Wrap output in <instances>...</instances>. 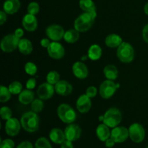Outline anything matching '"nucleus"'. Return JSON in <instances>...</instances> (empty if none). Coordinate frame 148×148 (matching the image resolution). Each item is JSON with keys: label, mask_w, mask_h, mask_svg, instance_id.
Returning <instances> with one entry per match:
<instances>
[{"label": "nucleus", "mask_w": 148, "mask_h": 148, "mask_svg": "<svg viewBox=\"0 0 148 148\" xmlns=\"http://www.w3.org/2000/svg\"><path fill=\"white\" fill-rule=\"evenodd\" d=\"M97 17L96 10L79 15L74 21V28L79 33H84L91 28Z\"/></svg>", "instance_id": "nucleus-1"}, {"label": "nucleus", "mask_w": 148, "mask_h": 148, "mask_svg": "<svg viewBox=\"0 0 148 148\" xmlns=\"http://www.w3.org/2000/svg\"><path fill=\"white\" fill-rule=\"evenodd\" d=\"M22 128L25 131L29 133H34L39 129L40 126V118L38 113L33 111H28L23 113L20 118Z\"/></svg>", "instance_id": "nucleus-2"}, {"label": "nucleus", "mask_w": 148, "mask_h": 148, "mask_svg": "<svg viewBox=\"0 0 148 148\" xmlns=\"http://www.w3.org/2000/svg\"><path fill=\"white\" fill-rule=\"evenodd\" d=\"M57 115L63 123L66 124L73 123L77 118L75 109L66 103H62L58 106Z\"/></svg>", "instance_id": "nucleus-3"}, {"label": "nucleus", "mask_w": 148, "mask_h": 148, "mask_svg": "<svg viewBox=\"0 0 148 148\" xmlns=\"http://www.w3.org/2000/svg\"><path fill=\"white\" fill-rule=\"evenodd\" d=\"M134 49L132 45L128 42L123 41L117 48L116 55L123 63H130L134 59Z\"/></svg>", "instance_id": "nucleus-4"}, {"label": "nucleus", "mask_w": 148, "mask_h": 148, "mask_svg": "<svg viewBox=\"0 0 148 148\" xmlns=\"http://www.w3.org/2000/svg\"><path fill=\"white\" fill-rule=\"evenodd\" d=\"M103 115L104 119L103 123L111 129L119 126L122 120V113L121 110L116 107H111L108 109Z\"/></svg>", "instance_id": "nucleus-5"}, {"label": "nucleus", "mask_w": 148, "mask_h": 148, "mask_svg": "<svg viewBox=\"0 0 148 148\" xmlns=\"http://www.w3.org/2000/svg\"><path fill=\"white\" fill-rule=\"evenodd\" d=\"M21 39L17 38L14 33H10L1 39L0 46L1 50L6 53H11L14 52L17 48H18V44Z\"/></svg>", "instance_id": "nucleus-6"}, {"label": "nucleus", "mask_w": 148, "mask_h": 148, "mask_svg": "<svg viewBox=\"0 0 148 148\" xmlns=\"http://www.w3.org/2000/svg\"><path fill=\"white\" fill-rule=\"evenodd\" d=\"M130 138L134 143H140L143 142L145 137V130L142 124L139 123H134L129 127Z\"/></svg>", "instance_id": "nucleus-7"}, {"label": "nucleus", "mask_w": 148, "mask_h": 148, "mask_svg": "<svg viewBox=\"0 0 148 148\" xmlns=\"http://www.w3.org/2000/svg\"><path fill=\"white\" fill-rule=\"evenodd\" d=\"M117 89V84H116L114 81L106 80L100 85L99 94L103 99L108 100L115 94Z\"/></svg>", "instance_id": "nucleus-8"}, {"label": "nucleus", "mask_w": 148, "mask_h": 148, "mask_svg": "<svg viewBox=\"0 0 148 148\" xmlns=\"http://www.w3.org/2000/svg\"><path fill=\"white\" fill-rule=\"evenodd\" d=\"M65 30L62 26L51 24L46 29V35L52 41H59L64 39Z\"/></svg>", "instance_id": "nucleus-9"}, {"label": "nucleus", "mask_w": 148, "mask_h": 148, "mask_svg": "<svg viewBox=\"0 0 148 148\" xmlns=\"http://www.w3.org/2000/svg\"><path fill=\"white\" fill-rule=\"evenodd\" d=\"M47 52L49 56L52 59H60L64 57L65 49L59 41H51L47 48Z\"/></svg>", "instance_id": "nucleus-10"}, {"label": "nucleus", "mask_w": 148, "mask_h": 148, "mask_svg": "<svg viewBox=\"0 0 148 148\" xmlns=\"http://www.w3.org/2000/svg\"><path fill=\"white\" fill-rule=\"evenodd\" d=\"M64 131L66 139L72 142L78 140L82 134V129L79 125L75 123L68 124Z\"/></svg>", "instance_id": "nucleus-11"}, {"label": "nucleus", "mask_w": 148, "mask_h": 148, "mask_svg": "<svg viewBox=\"0 0 148 148\" xmlns=\"http://www.w3.org/2000/svg\"><path fill=\"white\" fill-rule=\"evenodd\" d=\"M55 93L54 86L48 82L40 84L37 89V95L42 100H48L52 98Z\"/></svg>", "instance_id": "nucleus-12"}, {"label": "nucleus", "mask_w": 148, "mask_h": 148, "mask_svg": "<svg viewBox=\"0 0 148 148\" xmlns=\"http://www.w3.org/2000/svg\"><path fill=\"white\" fill-rule=\"evenodd\" d=\"M130 137L129 129L125 126H116L111 130V138L116 143H122Z\"/></svg>", "instance_id": "nucleus-13"}, {"label": "nucleus", "mask_w": 148, "mask_h": 148, "mask_svg": "<svg viewBox=\"0 0 148 148\" xmlns=\"http://www.w3.org/2000/svg\"><path fill=\"white\" fill-rule=\"evenodd\" d=\"M21 123L20 120L16 118H11L9 120H6L4 125V130L6 133L10 136H15L20 133L21 129Z\"/></svg>", "instance_id": "nucleus-14"}, {"label": "nucleus", "mask_w": 148, "mask_h": 148, "mask_svg": "<svg viewBox=\"0 0 148 148\" xmlns=\"http://www.w3.org/2000/svg\"><path fill=\"white\" fill-rule=\"evenodd\" d=\"M72 73L76 78L84 80L88 76L89 71L85 62L82 61H77L72 65Z\"/></svg>", "instance_id": "nucleus-15"}, {"label": "nucleus", "mask_w": 148, "mask_h": 148, "mask_svg": "<svg viewBox=\"0 0 148 148\" xmlns=\"http://www.w3.org/2000/svg\"><path fill=\"white\" fill-rule=\"evenodd\" d=\"M76 107L80 113H86L92 107V101L87 94H83L79 96L76 102Z\"/></svg>", "instance_id": "nucleus-16"}, {"label": "nucleus", "mask_w": 148, "mask_h": 148, "mask_svg": "<svg viewBox=\"0 0 148 148\" xmlns=\"http://www.w3.org/2000/svg\"><path fill=\"white\" fill-rule=\"evenodd\" d=\"M22 26L23 28L28 32H33L38 28V20L36 15L27 13L22 20Z\"/></svg>", "instance_id": "nucleus-17"}, {"label": "nucleus", "mask_w": 148, "mask_h": 148, "mask_svg": "<svg viewBox=\"0 0 148 148\" xmlns=\"http://www.w3.org/2000/svg\"><path fill=\"white\" fill-rule=\"evenodd\" d=\"M55 92L60 96H68L72 94L73 87L72 84L66 80H60L54 85Z\"/></svg>", "instance_id": "nucleus-18"}, {"label": "nucleus", "mask_w": 148, "mask_h": 148, "mask_svg": "<svg viewBox=\"0 0 148 148\" xmlns=\"http://www.w3.org/2000/svg\"><path fill=\"white\" fill-rule=\"evenodd\" d=\"M20 8V0H6L3 4V10L7 15H14Z\"/></svg>", "instance_id": "nucleus-19"}, {"label": "nucleus", "mask_w": 148, "mask_h": 148, "mask_svg": "<svg viewBox=\"0 0 148 148\" xmlns=\"http://www.w3.org/2000/svg\"><path fill=\"white\" fill-rule=\"evenodd\" d=\"M49 138L52 142L56 145H61L64 140H66L64 131L59 128H53L49 132Z\"/></svg>", "instance_id": "nucleus-20"}, {"label": "nucleus", "mask_w": 148, "mask_h": 148, "mask_svg": "<svg viewBox=\"0 0 148 148\" xmlns=\"http://www.w3.org/2000/svg\"><path fill=\"white\" fill-rule=\"evenodd\" d=\"M96 136L98 139L101 142H106L108 139L111 137V131H110V128L103 123L98 125L96 128Z\"/></svg>", "instance_id": "nucleus-21"}, {"label": "nucleus", "mask_w": 148, "mask_h": 148, "mask_svg": "<svg viewBox=\"0 0 148 148\" xmlns=\"http://www.w3.org/2000/svg\"><path fill=\"white\" fill-rule=\"evenodd\" d=\"M123 39L116 33H111L106 37L105 44L109 48H118L122 44Z\"/></svg>", "instance_id": "nucleus-22"}, {"label": "nucleus", "mask_w": 148, "mask_h": 148, "mask_svg": "<svg viewBox=\"0 0 148 148\" xmlns=\"http://www.w3.org/2000/svg\"><path fill=\"white\" fill-rule=\"evenodd\" d=\"M19 102L21 104L27 105V104H31L33 100H35V93L33 90L30 89H23L22 92L19 94L18 97Z\"/></svg>", "instance_id": "nucleus-23"}, {"label": "nucleus", "mask_w": 148, "mask_h": 148, "mask_svg": "<svg viewBox=\"0 0 148 148\" xmlns=\"http://www.w3.org/2000/svg\"><path fill=\"white\" fill-rule=\"evenodd\" d=\"M102 54V48L98 44H92L89 47L87 55H88V58L90 60L97 61L101 59Z\"/></svg>", "instance_id": "nucleus-24"}, {"label": "nucleus", "mask_w": 148, "mask_h": 148, "mask_svg": "<svg viewBox=\"0 0 148 148\" xmlns=\"http://www.w3.org/2000/svg\"><path fill=\"white\" fill-rule=\"evenodd\" d=\"M19 52L23 55H28L32 53L33 50V44L29 39H21L18 44Z\"/></svg>", "instance_id": "nucleus-25"}, {"label": "nucleus", "mask_w": 148, "mask_h": 148, "mask_svg": "<svg viewBox=\"0 0 148 148\" xmlns=\"http://www.w3.org/2000/svg\"><path fill=\"white\" fill-rule=\"evenodd\" d=\"M103 74L107 80L114 81L118 78L119 71L114 65H107L103 68Z\"/></svg>", "instance_id": "nucleus-26"}, {"label": "nucleus", "mask_w": 148, "mask_h": 148, "mask_svg": "<svg viewBox=\"0 0 148 148\" xmlns=\"http://www.w3.org/2000/svg\"><path fill=\"white\" fill-rule=\"evenodd\" d=\"M79 39V32L76 29L72 28L66 30L64 36V40L68 44H74Z\"/></svg>", "instance_id": "nucleus-27"}, {"label": "nucleus", "mask_w": 148, "mask_h": 148, "mask_svg": "<svg viewBox=\"0 0 148 148\" xmlns=\"http://www.w3.org/2000/svg\"><path fill=\"white\" fill-rule=\"evenodd\" d=\"M79 6L81 10L85 12L96 10V7L92 0H79Z\"/></svg>", "instance_id": "nucleus-28"}, {"label": "nucleus", "mask_w": 148, "mask_h": 148, "mask_svg": "<svg viewBox=\"0 0 148 148\" xmlns=\"http://www.w3.org/2000/svg\"><path fill=\"white\" fill-rule=\"evenodd\" d=\"M8 88L9 89H10L11 94H14V95H17V94L19 95L23 90V84L18 81H12V82L9 85Z\"/></svg>", "instance_id": "nucleus-29"}, {"label": "nucleus", "mask_w": 148, "mask_h": 148, "mask_svg": "<svg viewBox=\"0 0 148 148\" xmlns=\"http://www.w3.org/2000/svg\"><path fill=\"white\" fill-rule=\"evenodd\" d=\"M60 81V75L56 71H51L46 75V82L52 85H56Z\"/></svg>", "instance_id": "nucleus-30"}, {"label": "nucleus", "mask_w": 148, "mask_h": 148, "mask_svg": "<svg viewBox=\"0 0 148 148\" xmlns=\"http://www.w3.org/2000/svg\"><path fill=\"white\" fill-rule=\"evenodd\" d=\"M12 94L8 87L1 85L0 87V102L2 103L7 102L11 98Z\"/></svg>", "instance_id": "nucleus-31"}, {"label": "nucleus", "mask_w": 148, "mask_h": 148, "mask_svg": "<svg viewBox=\"0 0 148 148\" xmlns=\"http://www.w3.org/2000/svg\"><path fill=\"white\" fill-rule=\"evenodd\" d=\"M35 148H52V145L47 138L41 136L36 140Z\"/></svg>", "instance_id": "nucleus-32"}, {"label": "nucleus", "mask_w": 148, "mask_h": 148, "mask_svg": "<svg viewBox=\"0 0 148 148\" xmlns=\"http://www.w3.org/2000/svg\"><path fill=\"white\" fill-rule=\"evenodd\" d=\"M43 108H44V103H43V100L40 99H35L33 102L31 103V110L35 113H40L43 110Z\"/></svg>", "instance_id": "nucleus-33"}, {"label": "nucleus", "mask_w": 148, "mask_h": 148, "mask_svg": "<svg viewBox=\"0 0 148 148\" xmlns=\"http://www.w3.org/2000/svg\"><path fill=\"white\" fill-rule=\"evenodd\" d=\"M25 71L27 75H35L37 73L38 68L37 65L33 62H27L24 66Z\"/></svg>", "instance_id": "nucleus-34"}, {"label": "nucleus", "mask_w": 148, "mask_h": 148, "mask_svg": "<svg viewBox=\"0 0 148 148\" xmlns=\"http://www.w3.org/2000/svg\"><path fill=\"white\" fill-rule=\"evenodd\" d=\"M0 116L2 120H7L12 118V111L7 106H3L0 109Z\"/></svg>", "instance_id": "nucleus-35"}, {"label": "nucleus", "mask_w": 148, "mask_h": 148, "mask_svg": "<svg viewBox=\"0 0 148 148\" xmlns=\"http://www.w3.org/2000/svg\"><path fill=\"white\" fill-rule=\"evenodd\" d=\"M27 13L29 14L36 15L40 11V6H39L38 3L36 2V1H32V2L29 3V4L27 5Z\"/></svg>", "instance_id": "nucleus-36"}, {"label": "nucleus", "mask_w": 148, "mask_h": 148, "mask_svg": "<svg viewBox=\"0 0 148 148\" xmlns=\"http://www.w3.org/2000/svg\"><path fill=\"white\" fill-rule=\"evenodd\" d=\"M85 94H87L90 98H94L98 94V89L95 86H90L87 88L86 91H85Z\"/></svg>", "instance_id": "nucleus-37"}, {"label": "nucleus", "mask_w": 148, "mask_h": 148, "mask_svg": "<svg viewBox=\"0 0 148 148\" xmlns=\"http://www.w3.org/2000/svg\"><path fill=\"white\" fill-rule=\"evenodd\" d=\"M14 142L11 139H5L1 141L0 148H14Z\"/></svg>", "instance_id": "nucleus-38"}, {"label": "nucleus", "mask_w": 148, "mask_h": 148, "mask_svg": "<svg viewBox=\"0 0 148 148\" xmlns=\"http://www.w3.org/2000/svg\"><path fill=\"white\" fill-rule=\"evenodd\" d=\"M26 89L33 90L36 86V79L35 78H30L27 81L25 84Z\"/></svg>", "instance_id": "nucleus-39"}, {"label": "nucleus", "mask_w": 148, "mask_h": 148, "mask_svg": "<svg viewBox=\"0 0 148 148\" xmlns=\"http://www.w3.org/2000/svg\"><path fill=\"white\" fill-rule=\"evenodd\" d=\"M16 148H34L33 145L29 141H23L20 142Z\"/></svg>", "instance_id": "nucleus-40"}, {"label": "nucleus", "mask_w": 148, "mask_h": 148, "mask_svg": "<svg viewBox=\"0 0 148 148\" xmlns=\"http://www.w3.org/2000/svg\"><path fill=\"white\" fill-rule=\"evenodd\" d=\"M142 36L145 41L148 44V23L143 27V31H142Z\"/></svg>", "instance_id": "nucleus-41"}, {"label": "nucleus", "mask_w": 148, "mask_h": 148, "mask_svg": "<svg viewBox=\"0 0 148 148\" xmlns=\"http://www.w3.org/2000/svg\"><path fill=\"white\" fill-rule=\"evenodd\" d=\"M40 46L43 48H46L47 49L48 47L49 46V45L51 44V41H50V39L49 38H43L40 40Z\"/></svg>", "instance_id": "nucleus-42"}, {"label": "nucleus", "mask_w": 148, "mask_h": 148, "mask_svg": "<svg viewBox=\"0 0 148 148\" xmlns=\"http://www.w3.org/2000/svg\"><path fill=\"white\" fill-rule=\"evenodd\" d=\"M60 145H61V148H74V145H73V143H72V142L67 140V139L64 141Z\"/></svg>", "instance_id": "nucleus-43"}, {"label": "nucleus", "mask_w": 148, "mask_h": 148, "mask_svg": "<svg viewBox=\"0 0 148 148\" xmlns=\"http://www.w3.org/2000/svg\"><path fill=\"white\" fill-rule=\"evenodd\" d=\"M7 13L4 11V10H1L0 12V25L2 26L4 23H6L7 20Z\"/></svg>", "instance_id": "nucleus-44"}, {"label": "nucleus", "mask_w": 148, "mask_h": 148, "mask_svg": "<svg viewBox=\"0 0 148 148\" xmlns=\"http://www.w3.org/2000/svg\"><path fill=\"white\" fill-rule=\"evenodd\" d=\"M14 34L19 39H23V36L24 35V30L22 28H18L15 29Z\"/></svg>", "instance_id": "nucleus-45"}, {"label": "nucleus", "mask_w": 148, "mask_h": 148, "mask_svg": "<svg viewBox=\"0 0 148 148\" xmlns=\"http://www.w3.org/2000/svg\"><path fill=\"white\" fill-rule=\"evenodd\" d=\"M115 144H116V142H114V141L113 140V139H111V137H110L109 139H107V140L105 142L106 147H108V148H112L115 145Z\"/></svg>", "instance_id": "nucleus-46"}, {"label": "nucleus", "mask_w": 148, "mask_h": 148, "mask_svg": "<svg viewBox=\"0 0 148 148\" xmlns=\"http://www.w3.org/2000/svg\"><path fill=\"white\" fill-rule=\"evenodd\" d=\"M144 12L147 15H148V2L146 3V4L144 7Z\"/></svg>", "instance_id": "nucleus-47"}, {"label": "nucleus", "mask_w": 148, "mask_h": 148, "mask_svg": "<svg viewBox=\"0 0 148 148\" xmlns=\"http://www.w3.org/2000/svg\"><path fill=\"white\" fill-rule=\"evenodd\" d=\"M88 55H83V56H82V57H81V61H82V62H84V61L87 60V59H88Z\"/></svg>", "instance_id": "nucleus-48"}, {"label": "nucleus", "mask_w": 148, "mask_h": 148, "mask_svg": "<svg viewBox=\"0 0 148 148\" xmlns=\"http://www.w3.org/2000/svg\"><path fill=\"white\" fill-rule=\"evenodd\" d=\"M98 119H99L100 121H103V119H104V115H102L99 116V118H98Z\"/></svg>", "instance_id": "nucleus-49"}, {"label": "nucleus", "mask_w": 148, "mask_h": 148, "mask_svg": "<svg viewBox=\"0 0 148 148\" xmlns=\"http://www.w3.org/2000/svg\"><path fill=\"white\" fill-rule=\"evenodd\" d=\"M146 148H148V146H147V147H146Z\"/></svg>", "instance_id": "nucleus-50"}]
</instances>
